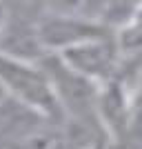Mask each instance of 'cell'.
Returning <instances> with one entry per match:
<instances>
[{
  "label": "cell",
  "instance_id": "cell-5",
  "mask_svg": "<svg viewBox=\"0 0 142 149\" xmlns=\"http://www.w3.org/2000/svg\"><path fill=\"white\" fill-rule=\"evenodd\" d=\"M5 18H7V2H0V31L5 25Z\"/></svg>",
  "mask_w": 142,
  "mask_h": 149
},
{
  "label": "cell",
  "instance_id": "cell-1",
  "mask_svg": "<svg viewBox=\"0 0 142 149\" xmlns=\"http://www.w3.org/2000/svg\"><path fill=\"white\" fill-rule=\"evenodd\" d=\"M0 93L31 111L58 120V107L49 78L40 62L0 56Z\"/></svg>",
  "mask_w": 142,
  "mask_h": 149
},
{
  "label": "cell",
  "instance_id": "cell-6",
  "mask_svg": "<svg viewBox=\"0 0 142 149\" xmlns=\"http://www.w3.org/2000/svg\"><path fill=\"white\" fill-rule=\"evenodd\" d=\"M105 147H107V143L105 145H96V147H89V149H105Z\"/></svg>",
  "mask_w": 142,
  "mask_h": 149
},
{
  "label": "cell",
  "instance_id": "cell-2",
  "mask_svg": "<svg viewBox=\"0 0 142 149\" xmlns=\"http://www.w3.org/2000/svg\"><path fill=\"white\" fill-rule=\"evenodd\" d=\"M53 56H58L64 67L71 69L76 76H80L82 80L91 82L93 87H105L113 82L122 67V58L113 45L111 33L96 36Z\"/></svg>",
  "mask_w": 142,
  "mask_h": 149
},
{
  "label": "cell",
  "instance_id": "cell-3",
  "mask_svg": "<svg viewBox=\"0 0 142 149\" xmlns=\"http://www.w3.org/2000/svg\"><path fill=\"white\" fill-rule=\"evenodd\" d=\"M40 5L36 2H13L7 5V18L0 31V56L25 62H40L44 54L38 38Z\"/></svg>",
  "mask_w": 142,
  "mask_h": 149
},
{
  "label": "cell",
  "instance_id": "cell-4",
  "mask_svg": "<svg viewBox=\"0 0 142 149\" xmlns=\"http://www.w3.org/2000/svg\"><path fill=\"white\" fill-rule=\"evenodd\" d=\"M105 149H140V145H111V143H107Z\"/></svg>",
  "mask_w": 142,
  "mask_h": 149
}]
</instances>
